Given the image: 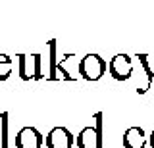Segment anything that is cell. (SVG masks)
<instances>
[{"label": "cell", "instance_id": "6da1fadb", "mask_svg": "<svg viewBox=\"0 0 154 148\" xmlns=\"http://www.w3.org/2000/svg\"><path fill=\"white\" fill-rule=\"evenodd\" d=\"M73 135L66 127H54L46 135V146L48 148H71Z\"/></svg>", "mask_w": 154, "mask_h": 148}, {"label": "cell", "instance_id": "7a4b0ae2", "mask_svg": "<svg viewBox=\"0 0 154 148\" xmlns=\"http://www.w3.org/2000/svg\"><path fill=\"white\" fill-rule=\"evenodd\" d=\"M16 144L17 148H41L42 137L35 127H23L16 135Z\"/></svg>", "mask_w": 154, "mask_h": 148}]
</instances>
